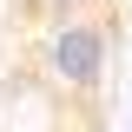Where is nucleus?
Here are the masks:
<instances>
[{
	"label": "nucleus",
	"instance_id": "nucleus-1",
	"mask_svg": "<svg viewBox=\"0 0 132 132\" xmlns=\"http://www.w3.org/2000/svg\"><path fill=\"white\" fill-rule=\"evenodd\" d=\"M33 66L46 73L53 93H99V79H106V66H112V27H106V13H73V20H53L40 40H33Z\"/></svg>",
	"mask_w": 132,
	"mask_h": 132
},
{
	"label": "nucleus",
	"instance_id": "nucleus-2",
	"mask_svg": "<svg viewBox=\"0 0 132 132\" xmlns=\"http://www.w3.org/2000/svg\"><path fill=\"white\" fill-rule=\"evenodd\" d=\"M53 20H73V13H99V0H46Z\"/></svg>",
	"mask_w": 132,
	"mask_h": 132
}]
</instances>
